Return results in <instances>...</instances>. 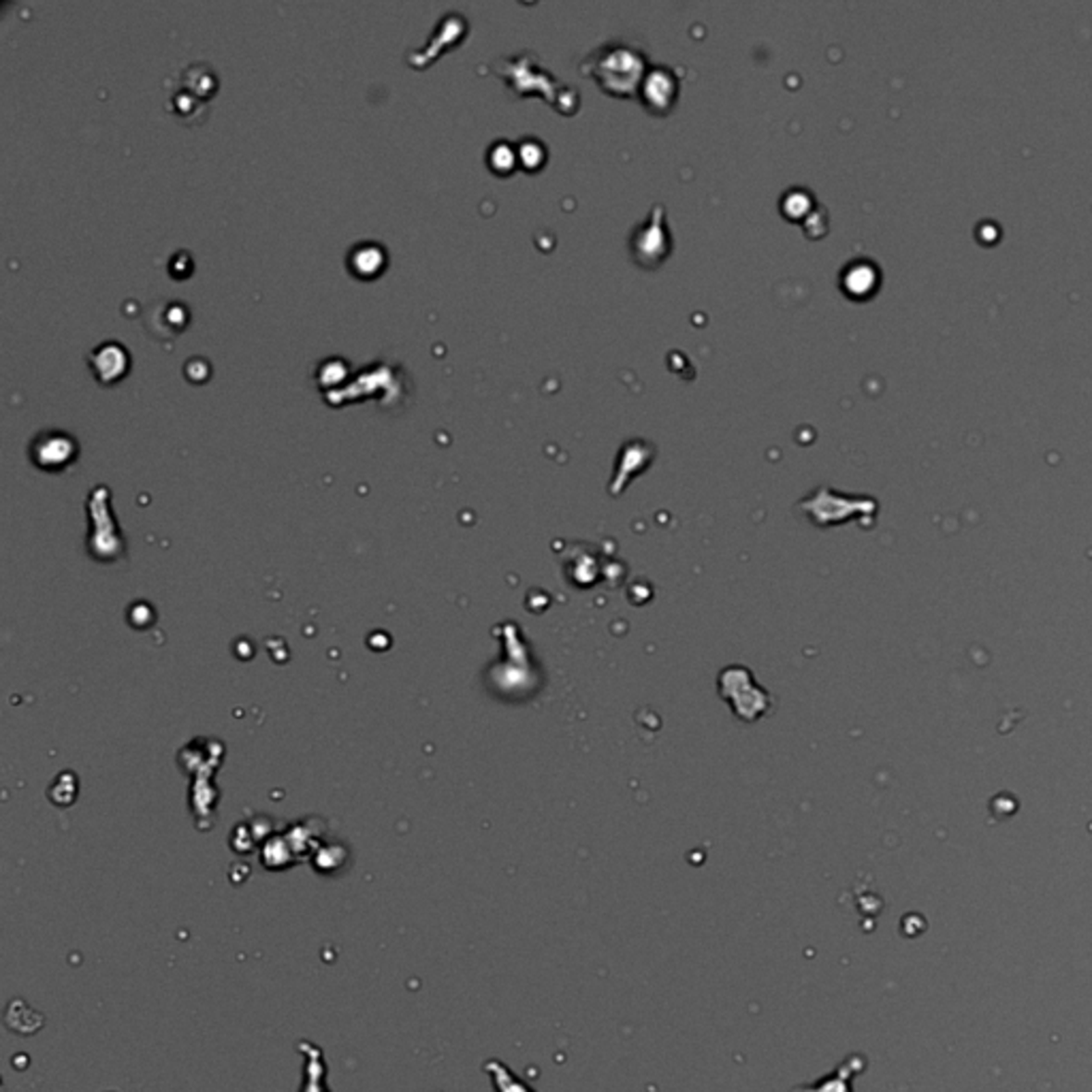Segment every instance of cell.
<instances>
[{
    "mask_svg": "<svg viewBox=\"0 0 1092 1092\" xmlns=\"http://www.w3.org/2000/svg\"><path fill=\"white\" fill-rule=\"evenodd\" d=\"M495 73H500L503 80L510 83V88L516 90L519 94H529V93H540L542 96L551 101V105H555L565 114V107H564V94H577V93H570V90H565L564 86H557V80H552V77L542 71L540 67H536V58L531 54H521V56H513V58H502L495 62ZM570 107V105H568ZM572 114H574V107Z\"/></svg>",
    "mask_w": 1092,
    "mask_h": 1092,
    "instance_id": "7a4b0ae2",
    "label": "cell"
},
{
    "mask_svg": "<svg viewBox=\"0 0 1092 1092\" xmlns=\"http://www.w3.org/2000/svg\"><path fill=\"white\" fill-rule=\"evenodd\" d=\"M387 265V252L380 243L363 242L350 250L348 254V267L354 276L359 278H374L384 269Z\"/></svg>",
    "mask_w": 1092,
    "mask_h": 1092,
    "instance_id": "ba28073f",
    "label": "cell"
},
{
    "mask_svg": "<svg viewBox=\"0 0 1092 1092\" xmlns=\"http://www.w3.org/2000/svg\"><path fill=\"white\" fill-rule=\"evenodd\" d=\"M143 323L156 338L169 340L186 327L188 310L178 301H163V304H154L145 310Z\"/></svg>",
    "mask_w": 1092,
    "mask_h": 1092,
    "instance_id": "8992f818",
    "label": "cell"
},
{
    "mask_svg": "<svg viewBox=\"0 0 1092 1092\" xmlns=\"http://www.w3.org/2000/svg\"><path fill=\"white\" fill-rule=\"evenodd\" d=\"M77 454V444L71 436L60 431H43L39 433L37 440H32V459L34 464L47 470H58V467L71 464V459Z\"/></svg>",
    "mask_w": 1092,
    "mask_h": 1092,
    "instance_id": "277c9868",
    "label": "cell"
},
{
    "mask_svg": "<svg viewBox=\"0 0 1092 1092\" xmlns=\"http://www.w3.org/2000/svg\"><path fill=\"white\" fill-rule=\"evenodd\" d=\"M180 86L188 90L191 94L199 96V99L207 101L209 96L218 90V77H216L212 67L205 65V62H197V65L186 67L184 71H181Z\"/></svg>",
    "mask_w": 1092,
    "mask_h": 1092,
    "instance_id": "9c48e42d",
    "label": "cell"
},
{
    "mask_svg": "<svg viewBox=\"0 0 1092 1092\" xmlns=\"http://www.w3.org/2000/svg\"><path fill=\"white\" fill-rule=\"evenodd\" d=\"M583 73L593 75L611 94L629 96L645 80V54L629 45H604L583 62Z\"/></svg>",
    "mask_w": 1092,
    "mask_h": 1092,
    "instance_id": "6da1fadb",
    "label": "cell"
},
{
    "mask_svg": "<svg viewBox=\"0 0 1092 1092\" xmlns=\"http://www.w3.org/2000/svg\"><path fill=\"white\" fill-rule=\"evenodd\" d=\"M88 363L90 367H93L96 380L101 384H114L116 380H120L126 374V369H129V353H126V348L122 344L109 340L103 341L101 346H96L93 353L88 354Z\"/></svg>",
    "mask_w": 1092,
    "mask_h": 1092,
    "instance_id": "5b68a950",
    "label": "cell"
},
{
    "mask_svg": "<svg viewBox=\"0 0 1092 1092\" xmlns=\"http://www.w3.org/2000/svg\"><path fill=\"white\" fill-rule=\"evenodd\" d=\"M169 103H171L173 116L178 118V120H181V122L194 124V122H201L203 118H205L207 101H203V99H199V96L191 94L184 88L175 90V93L171 94Z\"/></svg>",
    "mask_w": 1092,
    "mask_h": 1092,
    "instance_id": "30bf717a",
    "label": "cell"
},
{
    "mask_svg": "<svg viewBox=\"0 0 1092 1092\" xmlns=\"http://www.w3.org/2000/svg\"><path fill=\"white\" fill-rule=\"evenodd\" d=\"M629 250H632L634 261L640 267L653 269L666 261L672 250V240L666 222H664L662 205H655L649 220L634 230L632 240H629Z\"/></svg>",
    "mask_w": 1092,
    "mask_h": 1092,
    "instance_id": "3957f363",
    "label": "cell"
},
{
    "mask_svg": "<svg viewBox=\"0 0 1092 1092\" xmlns=\"http://www.w3.org/2000/svg\"><path fill=\"white\" fill-rule=\"evenodd\" d=\"M651 75H653V80L660 88H655L653 83L642 80V83H640L642 101H645V105L651 111H653V114H666V111L672 107V101L676 99L675 75H672L666 67L655 68V71H651Z\"/></svg>",
    "mask_w": 1092,
    "mask_h": 1092,
    "instance_id": "52a82bcc",
    "label": "cell"
}]
</instances>
